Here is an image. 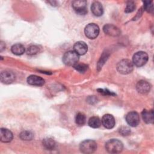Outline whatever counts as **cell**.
<instances>
[{"label":"cell","mask_w":154,"mask_h":154,"mask_svg":"<svg viewBox=\"0 0 154 154\" xmlns=\"http://www.w3.org/2000/svg\"><path fill=\"white\" fill-rule=\"evenodd\" d=\"M123 143L119 140L111 139L105 143V149L110 153H118L123 150Z\"/></svg>","instance_id":"cell-1"},{"label":"cell","mask_w":154,"mask_h":154,"mask_svg":"<svg viewBox=\"0 0 154 154\" xmlns=\"http://www.w3.org/2000/svg\"><path fill=\"white\" fill-rule=\"evenodd\" d=\"M133 63L128 59H123L120 61L117 65L118 72L122 74L126 75L133 70Z\"/></svg>","instance_id":"cell-2"},{"label":"cell","mask_w":154,"mask_h":154,"mask_svg":"<svg viewBox=\"0 0 154 154\" xmlns=\"http://www.w3.org/2000/svg\"><path fill=\"white\" fill-rule=\"evenodd\" d=\"M79 60V55L73 51L66 52L63 57V63L69 66H74L78 63Z\"/></svg>","instance_id":"cell-3"},{"label":"cell","mask_w":154,"mask_h":154,"mask_svg":"<svg viewBox=\"0 0 154 154\" xmlns=\"http://www.w3.org/2000/svg\"><path fill=\"white\" fill-rule=\"evenodd\" d=\"M97 149L96 143L91 140L83 141L79 145V149L83 153H92Z\"/></svg>","instance_id":"cell-4"},{"label":"cell","mask_w":154,"mask_h":154,"mask_svg":"<svg viewBox=\"0 0 154 154\" xmlns=\"http://www.w3.org/2000/svg\"><path fill=\"white\" fill-rule=\"evenodd\" d=\"M148 60V55L143 51L136 52L132 58L133 64L137 67H141L144 66Z\"/></svg>","instance_id":"cell-5"},{"label":"cell","mask_w":154,"mask_h":154,"mask_svg":"<svg viewBox=\"0 0 154 154\" xmlns=\"http://www.w3.org/2000/svg\"><path fill=\"white\" fill-rule=\"evenodd\" d=\"M84 32L87 37L90 39H94L99 35V28L96 24L91 23L85 26Z\"/></svg>","instance_id":"cell-6"},{"label":"cell","mask_w":154,"mask_h":154,"mask_svg":"<svg viewBox=\"0 0 154 154\" xmlns=\"http://www.w3.org/2000/svg\"><path fill=\"white\" fill-rule=\"evenodd\" d=\"M72 7L75 11L80 15H84L87 13V1L84 0L74 1L72 2Z\"/></svg>","instance_id":"cell-7"},{"label":"cell","mask_w":154,"mask_h":154,"mask_svg":"<svg viewBox=\"0 0 154 154\" xmlns=\"http://www.w3.org/2000/svg\"><path fill=\"white\" fill-rule=\"evenodd\" d=\"M126 120L129 125L135 127L140 123L139 114L135 111H131L126 114Z\"/></svg>","instance_id":"cell-8"},{"label":"cell","mask_w":154,"mask_h":154,"mask_svg":"<svg viewBox=\"0 0 154 154\" xmlns=\"http://www.w3.org/2000/svg\"><path fill=\"white\" fill-rule=\"evenodd\" d=\"M16 78L15 74L11 70H5L1 73V81L4 84H10Z\"/></svg>","instance_id":"cell-9"},{"label":"cell","mask_w":154,"mask_h":154,"mask_svg":"<svg viewBox=\"0 0 154 154\" xmlns=\"http://www.w3.org/2000/svg\"><path fill=\"white\" fill-rule=\"evenodd\" d=\"M103 30L105 34L112 37H117L120 34V29L112 24L105 25L103 28Z\"/></svg>","instance_id":"cell-10"},{"label":"cell","mask_w":154,"mask_h":154,"mask_svg":"<svg viewBox=\"0 0 154 154\" xmlns=\"http://www.w3.org/2000/svg\"><path fill=\"white\" fill-rule=\"evenodd\" d=\"M102 124L106 129H112L115 125L114 117L109 114H105L101 120Z\"/></svg>","instance_id":"cell-11"},{"label":"cell","mask_w":154,"mask_h":154,"mask_svg":"<svg viewBox=\"0 0 154 154\" xmlns=\"http://www.w3.org/2000/svg\"><path fill=\"white\" fill-rule=\"evenodd\" d=\"M74 51L79 55H84L88 50V46L87 44L82 41H79L75 43L73 46Z\"/></svg>","instance_id":"cell-12"},{"label":"cell","mask_w":154,"mask_h":154,"mask_svg":"<svg viewBox=\"0 0 154 154\" xmlns=\"http://www.w3.org/2000/svg\"><path fill=\"white\" fill-rule=\"evenodd\" d=\"M136 88L140 93L146 94L150 91V85L147 81L144 80H141L137 82Z\"/></svg>","instance_id":"cell-13"},{"label":"cell","mask_w":154,"mask_h":154,"mask_svg":"<svg viewBox=\"0 0 154 154\" xmlns=\"http://www.w3.org/2000/svg\"><path fill=\"white\" fill-rule=\"evenodd\" d=\"M27 82L29 84L34 86H42L45 84V80L40 76L37 75H30L27 78Z\"/></svg>","instance_id":"cell-14"},{"label":"cell","mask_w":154,"mask_h":154,"mask_svg":"<svg viewBox=\"0 0 154 154\" xmlns=\"http://www.w3.org/2000/svg\"><path fill=\"white\" fill-rule=\"evenodd\" d=\"M13 138L12 132L5 128H1L0 130V140L3 143L10 142Z\"/></svg>","instance_id":"cell-15"},{"label":"cell","mask_w":154,"mask_h":154,"mask_svg":"<svg viewBox=\"0 0 154 154\" xmlns=\"http://www.w3.org/2000/svg\"><path fill=\"white\" fill-rule=\"evenodd\" d=\"M91 10L93 14L96 16H100L103 13V7L101 3L98 1H94L93 2L91 6Z\"/></svg>","instance_id":"cell-16"},{"label":"cell","mask_w":154,"mask_h":154,"mask_svg":"<svg viewBox=\"0 0 154 154\" xmlns=\"http://www.w3.org/2000/svg\"><path fill=\"white\" fill-rule=\"evenodd\" d=\"M142 118L146 123H153V110L144 109L141 112Z\"/></svg>","instance_id":"cell-17"},{"label":"cell","mask_w":154,"mask_h":154,"mask_svg":"<svg viewBox=\"0 0 154 154\" xmlns=\"http://www.w3.org/2000/svg\"><path fill=\"white\" fill-rule=\"evenodd\" d=\"M11 52L17 55H20L23 54L25 52V47L20 43H16L15 45H13L11 48Z\"/></svg>","instance_id":"cell-18"},{"label":"cell","mask_w":154,"mask_h":154,"mask_svg":"<svg viewBox=\"0 0 154 154\" xmlns=\"http://www.w3.org/2000/svg\"><path fill=\"white\" fill-rule=\"evenodd\" d=\"M101 120L100 119L96 116H94V117H91V118H90V119L88 120V125L93 128H99L101 125Z\"/></svg>","instance_id":"cell-19"},{"label":"cell","mask_w":154,"mask_h":154,"mask_svg":"<svg viewBox=\"0 0 154 154\" xmlns=\"http://www.w3.org/2000/svg\"><path fill=\"white\" fill-rule=\"evenodd\" d=\"M43 145L48 150H53L55 147V143L53 139L46 138L43 139Z\"/></svg>","instance_id":"cell-20"},{"label":"cell","mask_w":154,"mask_h":154,"mask_svg":"<svg viewBox=\"0 0 154 154\" xmlns=\"http://www.w3.org/2000/svg\"><path fill=\"white\" fill-rule=\"evenodd\" d=\"M19 136L22 140L30 141L33 138L34 134H32V132L29 131H24L20 133Z\"/></svg>","instance_id":"cell-21"},{"label":"cell","mask_w":154,"mask_h":154,"mask_svg":"<svg viewBox=\"0 0 154 154\" xmlns=\"http://www.w3.org/2000/svg\"><path fill=\"white\" fill-rule=\"evenodd\" d=\"M86 122L85 116L82 112H78L75 117V122L77 125L81 126L85 124Z\"/></svg>","instance_id":"cell-22"},{"label":"cell","mask_w":154,"mask_h":154,"mask_svg":"<svg viewBox=\"0 0 154 154\" xmlns=\"http://www.w3.org/2000/svg\"><path fill=\"white\" fill-rule=\"evenodd\" d=\"M40 51L39 48L36 45H31L29 46L26 50V53L28 55H33L38 53Z\"/></svg>","instance_id":"cell-23"},{"label":"cell","mask_w":154,"mask_h":154,"mask_svg":"<svg viewBox=\"0 0 154 154\" xmlns=\"http://www.w3.org/2000/svg\"><path fill=\"white\" fill-rule=\"evenodd\" d=\"M74 68L80 73H84L88 69L87 65L83 63H76L74 66Z\"/></svg>","instance_id":"cell-24"},{"label":"cell","mask_w":154,"mask_h":154,"mask_svg":"<svg viewBox=\"0 0 154 154\" xmlns=\"http://www.w3.org/2000/svg\"><path fill=\"white\" fill-rule=\"evenodd\" d=\"M152 1H146L144 2V10L149 12V13H152L153 11V6L152 4Z\"/></svg>","instance_id":"cell-25"},{"label":"cell","mask_w":154,"mask_h":154,"mask_svg":"<svg viewBox=\"0 0 154 154\" xmlns=\"http://www.w3.org/2000/svg\"><path fill=\"white\" fill-rule=\"evenodd\" d=\"M135 8V5L132 1H128L126 4V6L125 10V11L127 13L132 12Z\"/></svg>","instance_id":"cell-26"},{"label":"cell","mask_w":154,"mask_h":154,"mask_svg":"<svg viewBox=\"0 0 154 154\" xmlns=\"http://www.w3.org/2000/svg\"><path fill=\"white\" fill-rule=\"evenodd\" d=\"M119 132L122 135H124V136L128 135L131 133L130 129L127 126H122V128H120Z\"/></svg>","instance_id":"cell-27"},{"label":"cell","mask_w":154,"mask_h":154,"mask_svg":"<svg viewBox=\"0 0 154 154\" xmlns=\"http://www.w3.org/2000/svg\"><path fill=\"white\" fill-rule=\"evenodd\" d=\"M98 92L104 94V95H114L115 94L108 90L107 89H98Z\"/></svg>","instance_id":"cell-28"},{"label":"cell","mask_w":154,"mask_h":154,"mask_svg":"<svg viewBox=\"0 0 154 154\" xmlns=\"http://www.w3.org/2000/svg\"><path fill=\"white\" fill-rule=\"evenodd\" d=\"M5 48V43L2 42H1V43H0V49H1V52H2Z\"/></svg>","instance_id":"cell-29"}]
</instances>
